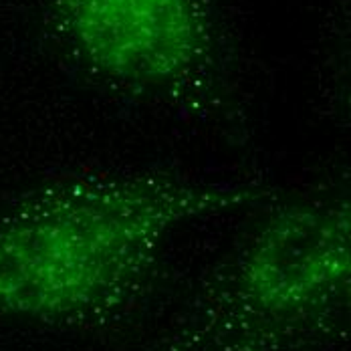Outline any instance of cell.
I'll return each instance as SVG.
<instances>
[{
	"label": "cell",
	"instance_id": "3",
	"mask_svg": "<svg viewBox=\"0 0 351 351\" xmlns=\"http://www.w3.org/2000/svg\"><path fill=\"white\" fill-rule=\"evenodd\" d=\"M61 33L97 77L180 95L206 77L214 25L206 0H49Z\"/></svg>",
	"mask_w": 351,
	"mask_h": 351
},
{
	"label": "cell",
	"instance_id": "2",
	"mask_svg": "<svg viewBox=\"0 0 351 351\" xmlns=\"http://www.w3.org/2000/svg\"><path fill=\"white\" fill-rule=\"evenodd\" d=\"M351 206L335 192L269 208L160 351H295L350 305Z\"/></svg>",
	"mask_w": 351,
	"mask_h": 351
},
{
	"label": "cell",
	"instance_id": "1",
	"mask_svg": "<svg viewBox=\"0 0 351 351\" xmlns=\"http://www.w3.org/2000/svg\"><path fill=\"white\" fill-rule=\"evenodd\" d=\"M269 196L166 170L55 178L0 218V313L83 323L119 307L180 228Z\"/></svg>",
	"mask_w": 351,
	"mask_h": 351
}]
</instances>
